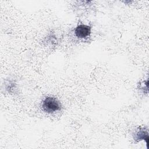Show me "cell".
<instances>
[{
    "label": "cell",
    "instance_id": "cell-1",
    "mask_svg": "<svg viewBox=\"0 0 149 149\" xmlns=\"http://www.w3.org/2000/svg\"><path fill=\"white\" fill-rule=\"evenodd\" d=\"M42 109L47 113H53L56 111H61L62 104L61 102L55 97L48 96L46 97L41 103Z\"/></svg>",
    "mask_w": 149,
    "mask_h": 149
},
{
    "label": "cell",
    "instance_id": "cell-3",
    "mask_svg": "<svg viewBox=\"0 0 149 149\" xmlns=\"http://www.w3.org/2000/svg\"><path fill=\"white\" fill-rule=\"evenodd\" d=\"M133 139L136 141L141 140H144L146 143V145L148 147V130L144 128H140L136 130L133 134Z\"/></svg>",
    "mask_w": 149,
    "mask_h": 149
},
{
    "label": "cell",
    "instance_id": "cell-2",
    "mask_svg": "<svg viewBox=\"0 0 149 149\" xmlns=\"http://www.w3.org/2000/svg\"><path fill=\"white\" fill-rule=\"evenodd\" d=\"M75 36L80 39H84L88 37L91 33V28L90 26L81 24L76 27L74 30Z\"/></svg>",
    "mask_w": 149,
    "mask_h": 149
}]
</instances>
